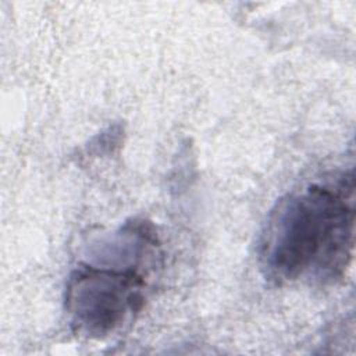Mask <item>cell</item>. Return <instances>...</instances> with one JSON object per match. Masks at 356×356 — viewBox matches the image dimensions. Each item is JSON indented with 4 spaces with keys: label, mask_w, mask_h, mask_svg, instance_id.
Returning a JSON list of instances; mask_svg holds the SVG:
<instances>
[{
    "label": "cell",
    "mask_w": 356,
    "mask_h": 356,
    "mask_svg": "<svg viewBox=\"0 0 356 356\" xmlns=\"http://www.w3.org/2000/svg\"><path fill=\"white\" fill-rule=\"evenodd\" d=\"M355 234L353 172L316 182L281 199L261 236L268 278L334 281L349 266Z\"/></svg>",
    "instance_id": "6da1fadb"
},
{
    "label": "cell",
    "mask_w": 356,
    "mask_h": 356,
    "mask_svg": "<svg viewBox=\"0 0 356 356\" xmlns=\"http://www.w3.org/2000/svg\"><path fill=\"white\" fill-rule=\"evenodd\" d=\"M145 286L138 263L121 268L88 264L71 274L65 309L78 332L102 338L140 310Z\"/></svg>",
    "instance_id": "7a4b0ae2"
}]
</instances>
